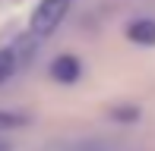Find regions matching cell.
I'll return each instance as SVG.
<instances>
[{
  "label": "cell",
  "mask_w": 155,
  "mask_h": 151,
  "mask_svg": "<svg viewBox=\"0 0 155 151\" xmlns=\"http://www.w3.org/2000/svg\"><path fill=\"white\" fill-rule=\"evenodd\" d=\"M70 3H73V0H41V3L35 6V13H32V22H29L32 35L35 38H48L60 25V19L67 16Z\"/></svg>",
  "instance_id": "6da1fadb"
},
{
  "label": "cell",
  "mask_w": 155,
  "mask_h": 151,
  "mask_svg": "<svg viewBox=\"0 0 155 151\" xmlns=\"http://www.w3.org/2000/svg\"><path fill=\"white\" fill-rule=\"evenodd\" d=\"M32 47L29 44H16V47H6V51H0V82H6L13 72L19 69V66L25 63L22 54H29Z\"/></svg>",
  "instance_id": "7a4b0ae2"
},
{
  "label": "cell",
  "mask_w": 155,
  "mask_h": 151,
  "mask_svg": "<svg viewBox=\"0 0 155 151\" xmlns=\"http://www.w3.org/2000/svg\"><path fill=\"white\" fill-rule=\"evenodd\" d=\"M51 76L57 82H76V76H79V60L70 57V54H63L51 63Z\"/></svg>",
  "instance_id": "3957f363"
},
{
  "label": "cell",
  "mask_w": 155,
  "mask_h": 151,
  "mask_svg": "<svg viewBox=\"0 0 155 151\" xmlns=\"http://www.w3.org/2000/svg\"><path fill=\"white\" fill-rule=\"evenodd\" d=\"M127 35L136 44H155V22L152 19H136V22L127 25Z\"/></svg>",
  "instance_id": "277c9868"
},
{
  "label": "cell",
  "mask_w": 155,
  "mask_h": 151,
  "mask_svg": "<svg viewBox=\"0 0 155 151\" xmlns=\"http://www.w3.org/2000/svg\"><path fill=\"white\" fill-rule=\"evenodd\" d=\"M63 151H130L127 145H114V142H73Z\"/></svg>",
  "instance_id": "5b68a950"
},
{
  "label": "cell",
  "mask_w": 155,
  "mask_h": 151,
  "mask_svg": "<svg viewBox=\"0 0 155 151\" xmlns=\"http://www.w3.org/2000/svg\"><path fill=\"white\" fill-rule=\"evenodd\" d=\"M22 123V116H3L0 113V126H19Z\"/></svg>",
  "instance_id": "8992f818"
},
{
  "label": "cell",
  "mask_w": 155,
  "mask_h": 151,
  "mask_svg": "<svg viewBox=\"0 0 155 151\" xmlns=\"http://www.w3.org/2000/svg\"><path fill=\"white\" fill-rule=\"evenodd\" d=\"M0 151H13V148H10V142H3V139H0Z\"/></svg>",
  "instance_id": "52a82bcc"
}]
</instances>
